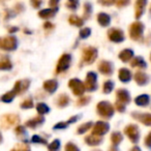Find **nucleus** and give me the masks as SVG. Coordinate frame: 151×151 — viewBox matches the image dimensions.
Instances as JSON below:
<instances>
[{
  "instance_id": "obj_1",
  "label": "nucleus",
  "mask_w": 151,
  "mask_h": 151,
  "mask_svg": "<svg viewBox=\"0 0 151 151\" xmlns=\"http://www.w3.org/2000/svg\"><path fill=\"white\" fill-rule=\"evenodd\" d=\"M97 113L103 118H111L114 115V108L109 101H99L97 104Z\"/></svg>"
},
{
  "instance_id": "obj_2",
  "label": "nucleus",
  "mask_w": 151,
  "mask_h": 151,
  "mask_svg": "<svg viewBox=\"0 0 151 151\" xmlns=\"http://www.w3.org/2000/svg\"><path fill=\"white\" fill-rule=\"evenodd\" d=\"M18 47V38L14 35H9L0 40V48L5 51H15Z\"/></svg>"
},
{
  "instance_id": "obj_3",
  "label": "nucleus",
  "mask_w": 151,
  "mask_h": 151,
  "mask_svg": "<svg viewBox=\"0 0 151 151\" xmlns=\"http://www.w3.org/2000/svg\"><path fill=\"white\" fill-rule=\"evenodd\" d=\"M144 24L141 22H136L132 23L129 28V35L132 40H140L143 36V32H144Z\"/></svg>"
},
{
  "instance_id": "obj_4",
  "label": "nucleus",
  "mask_w": 151,
  "mask_h": 151,
  "mask_svg": "<svg viewBox=\"0 0 151 151\" xmlns=\"http://www.w3.org/2000/svg\"><path fill=\"white\" fill-rule=\"evenodd\" d=\"M97 77L96 73H93V71H89L86 76V80H85L84 88L88 91H95L97 89Z\"/></svg>"
},
{
  "instance_id": "obj_5",
  "label": "nucleus",
  "mask_w": 151,
  "mask_h": 151,
  "mask_svg": "<svg viewBox=\"0 0 151 151\" xmlns=\"http://www.w3.org/2000/svg\"><path fill=\"white\" fill-rule=\"evenodd\" d=\"M69 88L73 90V93L77 96H81V95L84 94L85 88L84 84H83L82 81H80L79 79H71L68 82Z\"/></svg>"
},
{
  "instance_id": "obj_6",
  "label": "nucleus",
  "mask_w": 151,
  "mask_h": 151,
  "mask_svg": "<svg viewBox=\"0 0 151 151\" xmlns=\"http://www.w3.org/2000/svg\"><path fill=\"white\" fill-rule=\"evenodd\" d=\"M97 58V50L93 47H87L83 51V61L87 64H91Z\"/></svg>"
},
{
  "instance_id": "obj_7",
  "label": "nucleus",
  "mask_w": 151,
  "mask_h": 151,
  "mask_svg": "<svg viewBox=\"0 0 151 151\" xmlns=\"http://www.w3.org/2000/svg\"><path fill=\"white\" fill-rule=\"evenodd\" d=\"M110 129V124L105 121H99L95 123L94 127L92 129V134L96 137H101L106 134Z\"/></svg>"
},
{
  "instance_id": "obj_8",
  "label": "nucleus",
  "mask_w": 151,
  "mask_h": 151,
  "mask_svg": "<svg viewBox=\"0 0 151 151\" xmlns=\"http://www.w3.org/2000/svg\"><path fill=\"white\" fill-rule=\"evenodd\" d=\"M124 132L125 134L130 139V141L134 143H137L140 139V132H139V128L137 125H134V124H130V125H127L125 128H124Z\"/></svg>"
},
{
  "instance_id": "obj_9",
  "label": "nucleus",
  "mask_w": 151,
  "mask_h": 151,
  "mask_svg": "<svg viewBox=\"0 0 151 151\" xmlns=\"http://www.w3.org/2000/svg\"><path fill=\"white\" fill-rule=\"evenodd\" d=\"M108 36L113 42H122L125 38L123 31L119 28H111L108 31Z\"/></svg>"
},
{
  "instance_id": "obj_10",
  "label": "nucleus",
  "mask_w": 151,
  "mask_h": 151,
  "mask_svg": "<svg viewBox=\"0 0 151 151\" xmlns=\"http://www.w3.org/2000/svg\"><path fill=\"white\" fill-rule=\"evenodd\" d=\"M71 62V56L69 54H63L62 56L60 57L58 61V64H57V73H62V71H65L67 68L69 67Z\"/></svg>"
},
{
  "instance_id": "obj_11",
  "label": "nucleus",
  "mask_w": 151,
  "mask_h": 151,
  "mask_svg": "<svg viewBox=\"0 0 151 151\" xmlns=\"http://www.w3.org/2000/svg\"><path fill=\"white\" fill-rule=\"evenodd\" d=\"M30 86V81L27 80V79H24V80H20L17 81L15 84V87H14L13 90L15 91L16 95L18 94H23Z\"/></svg>"
},
{
  "instance_id": "obj_12",
  "label": "nucleus",
  "mask_w": 151,
  "mask_h": 151,
  "mask_svg": "<svg viewBox=\"0 0 151 151\" xmlns=\"http://www.w3.org/2000/svg\"><path fill=\"white\" fill-rule=\"evenodd\" d=\"M20 122V118L17 115H4V117L1 120V126H3L4 128L11 127L14 124H18Z\"/></svg>"
},
{
  "instance_id": "obj_13",
  "label": "nucleus",
  "mask_w": 151,
  "mask_h": 151,
  "mask_svg": "<svg viewBox=\"0 0 151 151\" xmlns=\"http://www.w3.org/2000/svg\"><path fill=\"white\" fill-rule=\"evenodd\" d=\"M116 96H117V103H120L124 106L129 104L130 95L128 93V91L125 90V89H119V90H117Z\"/></svg>"
},
{
  "instance_id": "obj_14",
  "label": "nucleus",
  "mask_w": 151,
  "mask_h": 151,
  "mask_svg": "<svg viewBox=\"0 0 151 151\" xmlns=\"http://www.w3.org/2000/svg\"><path fill=\"white\" fill-rule=\"evenodd\" d=\"M132 117L138 119L139 121L143 122L145 125L149 126L151 124V115L149 113H138V112H136V113H132Z\"/></svg>"
},
{
  "instance_id": "obj_15",
  "label": "nucleus",
  "mask_w": 151,
  "mask_h": 151,
  "mask_svg": "<svg viewBox=\"0 0 151 151\" xmlns=\"http://www.w3.org/2000/svg\"><path fill=\"white\" fill-rule=\"evenodd\" d=\"M99 70L106 76H109L113 73V64L109 61H101L99 64Z\"/></svg>"
},
{
  "instance_id": "obj_16",
  "label": "nucleus",
  "mask_w": 151,
  "mask_h": 151,
  "mask_svg": "<svg viewBox=\"0 0 151 151\" xmlns=\"http://www.w3.org/2000/svg\"><path fill=\"white\" fill-rule=\"evenodd\" d=\"M45 122V117L44 116H37L35 118H32V119L26 121L25 125L29 128H36L38 126H40Z\"/></svg>"
},
{
  "instance_id": "obj_17",
  "label": "nucleus",
  "mask_w": 151,
  "mask_h": 151,
  "mask_svg": "<svg viewBox=\"0 0 151 151\" xmlns=\"http://www.w3.org/2000/svg\"><path fill=\"white\" fill-rule=\"evenodd\" d=\"M134 81L138 83V85H146L148 84L149 82V77L147 73H141V71H138V73H134Z\"/></svg>"
},
{
  "instance_id": "obj_18",
  "label": "nucleus",
  "mask_w": 151,
  "mask_h": 151,
  "mask_svg": "<svg viewBox=\"0 0 151 151\" xmlns=\"http://www.w3.org/2000/svg\"><path fill=\"white\" fill-rule=\"evenodd\" d=\"M44 89L49 93H54L58 88V82L56 80H48L44 83Z\"/></svg>"
},
{
  "instance_id": "obj_19",
  "label": "nucleus",
  "mask_w": 151,
  "mask_h": 151,
  "mask_svg": "<svg viewBox=\"0 0 151 151\" xmlns=\"http://www.w3.org/2000/svg\"><path fill=\"white\" fill-rule=\"evenodd\" d=\"M146 4H147V1H145V0H139V1L136 2V18L137 19H140L141 16L144 14Z\"/></svg>"
},
{
  "instance_id": "obj_20",
  "label": "nucleus",
  "mask_w": 151,
  "mask_h": 151,
  "mask_svg": "<svg viewBox=\"0 0 151 151\" xmlns=\"http://www.w3.org/2000/svg\"><path fill=\"white\" fill-rule=\"evenodd\" d=\"M97 21L103 27H107L111 23V17L106 13H99L97 15Z\"/></svg>"
},
{
  "instance_id": "obj_21",
  "label": "nucleus",
  "mask_w": 151,
  "mask_h": 151,
  "mask_svg": "<svg viewBox=\"0 0 151 151\" xmlns=\"http://www.w3.org/2000/svg\"><path fill=\"white\" fill-rule=\"evenodd\" d=\"M119 80L121 82L127 83L132 80V73L129 71V69L127 68H121L119 70Z\"/></svg>"
},
{
  "instance_id": "obj_22",
  "label": "nucleus",
  "mask_w": 151,
  "mask_h": 151,
  "mask_svg": "<svg viewBox=\"0 0 151 151\" xmlns=\"http://www.w3.org/2000/svg\"><path fill=\"white\" fill-rule=\"evenodd\" d=\"M13 67L12 61L9 56H3L0 59V70H9Z\"/></svg>"
},
{
  "instance_id": "obj_23",
  "label": "nucleus",
  "mask_w": 151,
  "mask_h": 151,
  "mask_svg": "<svg viewBox=\"0 0 151 151\" xmlns=\"http://www.w3.org/2000/svg\"><path fill=\"white\" fill-rule=\"evenodd\" d=\"M134 103H136V105L141 106V107H146V106H148L149 103H150V97L147 94L139 95V96H137L136 99H134Z\"/></svg>"
},
{
  "instance_id": "obj_24",
  "label": "nucleus",
  "mask_w": 151,
  "mask_h": 151,
  "mask_svg": "<svg viewBox=\"0 0 151 151\" xmlns=\"http://www.w3.org/2000/svg\"><path fill=\"white\" fill-rule=\"evenodd\" d=\"M85 142H86L89 146H97V145L101 144L103 139H101V137H96V136H93V134H90V136L85 138Z\"/></svg>"
},
{
  "instance_id": "obj_25",
  "label": "nucleus",
  "mask_w": 151,
  "mask_h": 151,
  "mask_svg": "<svg viewBox=\"0 0 151 151\" xmlns=\"http://www.w3.org/2000/svg\"><path fill=\"white\" fill-rule=\"evenodd\" d=\"M132 57H134V51L130 50V49H125V50L121 51L120 54H119L120 60L123 61V62H127V61H129Z\"/></svg>"
},
{
  "instance_id": "obj_26",
  "label": "nucleus",
  "mask_w": 151,
  "mask_h": 151,
  "mask_svg": "<svg viewBox=\"0 0 151 151\" xmlns=\"http://www.w3.org/2000/svg\"><path fill=\"white\" fill-rule=\"evenodd\" d=\"M58 9H42V11L38 13V16L42 19H49V18H52L55 14L57 13Z\"/></svg>"
},
{
  "instance_id": "obj_27",
  "label": "nucleus",
  "mask_w": 151,
  "mask_h": 151,
  "mask_svg": "<svg viewBox=\"0 0 151 151\" xmlns=\"http://www.w3.org/2000/svg\"><path fill=\"white\" fill-rule=\"evenodd\" d=\"M130 64H132V67H143V68H145L147 66L146 62L142 57H134L130 62Z\"/></svg>"
},
{
  "instance_id": "obj_28",
  "label": "nucleus",
  "mask_w": 151,
  "mask_h": 151,
  "mask_svg": "<svg viewBox=\"0 0 151 151\" xmlns=\"http://www.w3.org/2000/svg\"><path fill=\"white\" fill-rule=\"evenodd\" d=\"M122 140H123V136H122L120 132H113V134H112L111 142H112V144L114 145V147H116L117 145H119L120 143H121Z\"/></svg>"
},
{
  "instance_id": "obj_29",
  "label": "nucleus",
  "mask_w": 151,
  "mask_h": 151,
  "mask_svg": "<svg viewBox=\"0 0 151 151\" xmlns=\"http://www.w3.org/2000/svg\"><path fill=\"white\" fill-rule=\"evenodd\" d=\"M68 22L71 25L78 26V27H81V26L84 24L83 19H81L80 17H78V16H76V15H71L70 17L68 18Z\"/></svg>"
},
{
  "instance_id": "obj_30",
  "label": "nucleus",
  "mask_w": 151,
  "mask_h": 151,
  "mask_svg": "<svg viewBox=\"0 0 151 151\" xmlns=\"http://www.w3.org/2000/svg\"><path fill=\"white\" fill-rule=\"evenodd\" d=\"M69 103V96L66 94H61L58 96V99H57V105L59 106V107L63 108V107H66L67 105H68Z\"/></svg>"
},
{
  "instance_id": "obj_31",
  "label": "nucleus",
  "mask_w": 151,
  "mask_h": 151,
  "mask_svg": "<svg viewBox=\"0 0 151 151\" xmlns=\"http://www.w3.org/2000/svg\"><path fill=\"white\" fill-rule=\"evenodd\" d=\"M15 96H16L15 91L12 90V91H9L7 93H5L4 95H2L0 101H3V103H12V101H14V99H15Z\"/></svg>"
},
{
  "instance_id": "obj_32",
  "label": "nucleus",
  "mask_w": 151,
  "mask_h": 151,
  "mask_svg": "<svg viewBox=\"0 0 151 151\" xmlns=\"http://www.w3.org/2000/svg\"><path fill=\"white\" fill-rule=\"evenodd\" d=\"M36 110H37V112L40 114V115H45V114L50 112V108L44 103L37 104V105H36Z\"/></svg>"
},
{
  "instance_id": "obj_33",
  "label": "nucleus",
  "mask_w": 151,
  "mask_h": 151,
  "mask_svg": "<svg viewBox=\"0 0 151 151\" xmlns=\"http://www.w3.org/2000/svg\"><path fill=\"white\" fill-rule=\"evenodd\" d=\"M49 151H59L60 150V141L58 139L54 140L48 147Z\"/></svg>"
},
{
  "instance_id": "obj_34",
  "label": "nucleus",
  "mask_w": 151,
  "mask_h": 151,
  "mask_svg": "<svg viewBox=\"0 0 151 151\" xmlns=\"http://www.w3.org/2000/svg\"><path fill=\"white\" fill-rule=\"evenodd\" d=\"M92 125H93V123H92V122H87V123L82 124V125H81L80 127L78 128V134H84V132H86L87 130H88L89 128H90Z\"/></svg>"
},
{
  "instance_id": "obj_35",
  "label": "nucleus",
  "mask_w": 151,
  "mask_h": 151,
  "mask_svg": "<svg viewBox=\"0 0 151 151\" xmlns=\"http://www.w3.org/2000/svg\"><path fill=\"white\" fill-rule=\"evenodd\" d=\"M113 88H114L113 81H107V82H105V84H104V92L108 94V93L112 92Z\"/></svg>"
},
{
  "instance_id": "obj_36",
  "label": "nucleus",
  "mask_w": 151,
  "mask_h": 151,
  "mask_svg": "<svg viewBox=\"0 0 151 151\" xmlns=\"http://www.w3.org/2000/svg\"><path fill=\"white\" fill-rule=\"evenodd\" d=\"M12 151H30V147L27 143H23V144L17 145Z\"/></svg>"
},
{
  "instance_id": "obj_37",
  "label": "nucleus",
  "mask_w": 151,
  "mask_h": 151,
  "mask_svg": "<svg viewBox=\"0 0 151 151\" xmlns=\"http://www.w3.org/2000/svg\"><path fill=\"white\" fill-rule=\"evenodd\" d=\"M21 108L22 109H31V108H33V101L31 99H25L21 104Z\"/></svg>"
},
{
  "instance_id": "obj_38",
  "label": "nucleus",
  "mask_w": 151,
  "mask_h": 151,
  "mask_svg": "<svg viewBox=\"0 0 151 151\" xmlns=\"http://www.w3.org/2000/svg\"><path fill=\"white\" fill-rule=\"evenodd\" d=\"M90 34H91V29L88 27H85L80 31V37L83 38V40H85V38L88 37Z\"/></svg>"
},
{
  "instance_id": "obj_39",
  "label": "nucleus",
  "mask_w": 151,
  "mask_h": 151,
  "mask_svg": "<svg viewBox=\"0 0 151 151\" xmlns=\"http://www.w3.org/2000/svg\"><path fill=\"white\" fill-rule=\"evenodd\" d=\"M65 151H80L79 147L77 145H75L73 143L68 142L65 145Z\"/></svg>"
},
{
  "instance_id": "obj_40",
  "label": "nucleus",
  "mask_w": 151,
  "mask_h": 151,
  "mask_svg": "<svg viewBox=\"0 0 151 151\" xmlns=\"http://www.w3.org/2000/svg\"><path fill=\"white\" fill-rule=\"evenodd\" d=\"M90 99H91L90 96H83V97H81V99H78V101H77V105H78V106H85V105H87L89 101H90Z\"/></svg>"
},
{
  "instance_id": "obj_41",
  "label": "nucleus",
  "mask_w": 151,
  "mask_h": 151,
  "mask_svg": "<svg viewBox=\"0 0 151 151\" xmlns=\"http://www.w3.org/2000/svg\"><path fill=\"white\" fill-rule=\"evenodd\" d=\"M32 142L33 143H40V144H44V145H47L48 144V142H47V140H45V139L40 138V136H37V134H35V136L32 137Z\"/></svg>"
},
{
  "instance_id": "obj_42",
  "label": "nucleus",
  "mask_w": 151,
  "mask_h": 151,
  "mask_svg": "<svg viewBox=\"0 0 151 151\" xmlns=\"http://www.w3.org/2000/svg\"><path fill=\"white\" fill-rule=\"evenodd\" d=\"M66 6L68 7V9H73V11H75V9H77V7L79 6V1H75V0H70V1H67L66 2Z\"/></svg>"
},
{
  "instance_id": "obj_43",
  "label": "nucleus",
  "mask_w": 151,
  "mask_h": 151,
  "mask_svg": "<svg viewBox=\"0 0 151 151\" xmlns=\"http://www.w3.org/2000/svg\"><path fill=\"white\" fill-rule=\"evenodd\" d=\"M91 12H92V5H91V3L86 2L84 4V14H85V16H89L91 14Z\"/></svg>"
},
{
  "instance_id": "obj_44",
  "label": "nucleus",
  "mask_w": 151,
  "mask_h": 151,
  "mask_svg": "<svg viewBox=\"0 0 151 151\" xmlns=\"http://www.w3.org/2000/svg\"><path fill=\"white\" fill-rule=\"evenodd\" d=\"M16 132H17L18 136H25V134H26L25 127H24V126H22V125L17 126V128H16Z\"/></svg>"
},
{
  "instance_id": "obj_45",
  "label": "nucleus",
  "mask_w": 151,
  "mask_h": 151,
  "mask_svg": "<svg viewBox=\"0 0 151 151\" xmlns=\"http://www.w3.org/2000/svg\"><path fill=\"white\" fill-rule=\"evenodd\" d=\"M68 125H69V124L67 123V121L59 122V123H57L56 125L54 126V129H62V128H66Z\"/></svg>"
},
{
  "instance_id": "obj_46",
  "label": "nucleus",
  "mask_w": 151,
  "mask_h": 151,
  "mask_svg": "<svg viewBox=\"0 0 151 151\" xmlns=\"http://www.w3.org/2000/svg\"><path fill=\"white\" fill-rule=\"evenodd\" d=\"M116 109L118 110V112H124V111H125V106L116 101Z\"/></svg>"
},
{
  "instance_id": "obj_47",
  "label": "nucleus",
  "mask_w": 151,
  "mask_h": 151,
  "mask_svg": "<svg viewBox=\"0 0 151 151\" xmlns=\"http://www.w3.org/2000/svg\"><path fill=\"white\" fill-rule=\"evenodd\" d=\"M150 138H151V134L149 132L148 136H147L146 139H145V144H146L147 147H150Z\"/></svg>"
},
{
  "instance_id": "obj_48",
  "label": "nucleus",
  "mask_w": 151,
  "mask_h": 151,
  "mask_svg": "<svg viewBox=\"0 0 151 151\" xmlns=\"http://www.w3.org/2000/svg\"><path fill=\"white\" fill-rule=\"evenodd\" d=\"M49 4H50V6L52 7V9H58V1H50L49 2Z\"/></svg>"
},
{
  "instance_id": "obj_49",
  "label": "nucleus",
  "mask_w": 151,
  "mask_h": 151,
  "mask_svg": "<svg viewBox=\"0 0 151 151\" xmlns=\"http://www.w3.org/2000/svg\"><path fill=\"white\" fill-rule=\"evenodd\" d=\"M115 3L117 4V6H123V5H127L129 3V1H117Z\"/></svg>"
},
{
  "instance_id": "obj_50",
  "label": "nucleus",
  "mask_w": 151,
  "mask_h": 151,
  "mask_svg": "<svg viewBox=\"0 0 151 151\" xmlns=\"http://www.w3.org/2000/svg\"><path fill=\"white\" fill-rule=\"evenodd\" d=\"M44 28H45V29H52V28H53V24L47 22V23L44 24Z\"/></svg>"
},
{
  "instance_id": "obj_51",
  "label": "nucleus",
  "mask_w": 151,
  "mask_h": 151,
  "mask_svg": "<svg viewBox=\"0 0 151 151\" xmlns=\"http://www.w3.org/2000/svg\"><path fill=\"white\" fill-rule=\"evenodd\" d=\"M31 4L33 5L34 7H38L42 5V1H31Z\"/></svg>"
},
{
  "instance_id": "obj_52",
  "label": "nucleus",
  "mask_w": 151,
  "mask_h": 151,
  "mask_svg": "<svg viewBox=\"0 0 151 151\" xmlns=\"http://www.w3.org/2000/svg\"><path fill=\"white\" fill-rule=\"evenodd\" d=\"M99 3L101 4H104V5H112V4H114V1H107V2H104V1H99Z\"/></svg>"
},
{
  "instance_id": "obj_53",
  "label": "nucleus",
  "mask_w": 151,
  "mask_h": 151,
  "mask_svg": "<svg viewBox=\"0 0 151 151\" xmlns=\"http://www.w3.org/2000/svg\"><path fill=\"white\" fill-rule=\"evenodd\" d=\"M18 30H19V28H18V27H12V28H9V33H14V32L18 31Z\"/></svg>"
},
{
  "instance_id": "obj_54",
  "label": "nucleus",
  "mask_w": 151,
  "mask_h": 151,
  "mask_svg": "<svg viewBox=\"0 0 151 151\" xmlns=\"http://www.w3.org/2000/svg\"><path fill=\"white\" fill-rule=\"evenodd\" d=\"M130 151H141V149L139 148V147H134V148H132Z\"/></svg>"
},
{
  "instance_id": "obj_55",
  "label": "nucleus",
  "mask_w": 151,
  "mask_h": 151,
  "mask_svg": "<svg viewBox=\"0 0 151 151\" xmlns=\"http://www.w3.org/2000/svg\"><path fill=\"white\" fill-rule=\"evenodd\" d=\"M109 151H118V149L117 148H116V147H111V148H110L109 149Z\"/></svg>"
},
{
  "instance_id": "obj_56",
  "label": "nucleus",
  "mask_w": 151,
  "mask_h": 151,
  "mask_svg": "<svg viewBox=\"0 0 151 151\" xmlns=\"http://www.w3.org/2000/svg\"><path fill=\"white\" fill-rule=\"evenodd\" d=\"M2 142V136H1V134H0V143Z\"/></svg>"
},
{
  "instance_id": "obj_57",
  "label": "nucleus",
  "mask_w": 151,
  "mask_h": 151,
  "mask_svg": "<svg viewBox=\"0 0 151 151\" xmlns=\"http://www.w3.org/2000/svg\"><path fill=\"white\" fill-rule=\"evenodd\" d=\"M92 151H101V150H99V149H95V150H92Z\"/></svg>"
}]
</instances>
